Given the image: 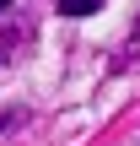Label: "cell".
<instances>
[{
	"label": "cell",
	"instance_id": "obj_2",
	"mask_svg": "<svg viewBox=\"0 0 140 146\" xmlns=\"http://www.w3.org/2000/svg\"><path fill=\"white\" fill-rule=\"evenodd\" d=\"M5 49H11V43H5V38H0V54H5Z\"/></svg>",
	"mask_w": 140,
	"mask_h": 146
},
{
	"label": "cell",
	"instance_id": "obj_3",
	"mask_svg": "<svg viewBox=\"0 0 140 146\" xmlns=\"http://www.w3.org/2000/svg\"><path fill=\"white\" fill-rule=\"evenodd\" d=\"M0 11H5V0H0Z\"/></svg>",
	"mask_w": 140,
	"mask_h": 146
},
{
	"label": "cell",
	"instance_id": "obj_1",
	"mask_svg": "<svg viewBox=\"0 0 140 146\" xmlns=\"http://www.w3.org/2000/svg\"><path fill=\"white\" fill-rule=\"evenodd\" d=\"M103 0H59V16H92Z\"/></svg>",
	"mask_w": 140,
	"mask_h": 146
}]
</instances>
